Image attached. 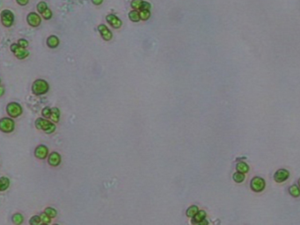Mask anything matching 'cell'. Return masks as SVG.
<instances>
[{
    "label": "cell",
    "instance_id": "1",
    "mask_svg": "<svg viewBox=\"0 0 300 225\" xmlns=\"http://www.w3.org/2000/svg\"><path fill=\"white\" fill-rule=\"evenodd\" d=\"M49 85L44 79L35 80L32 85V92L34 95H43L49 92Z\"/></svg>",
    "mask_w": 300,
    "mask_h": 225
},
{
    "label": "cell",
    "instance_id": "2",
    "mask_svg": "<svg viewBox=\"0 0 300 225\" xmlns=\"http://www.w3.org/2000/svg\"><path fill=\"white\" fill-rule=\"evenodd\" d=\"M35 127L38 129L44 131L46 134H52L56 130V125L53 123V121L46 120V118H38L35 120Z\"/></svg>",
    "mask_w": 300,
    "mask_h": 225
},
{
    "label": "cell",
    "instance_id": "3",
    "mask_svg": "<svg viewBox=\"0 0 300 225\" xmlns=\"http://www.w3.org/2000/svg\"><path fill=\"white\" fill-rule=\"evenodd\" d=\"M6 112L12 118H18L22 114V107L17 102H10L6 106Z\"/></svg>",
    "mask_w": 300,
    "mask_h": 225
},
{
    "label": "cell",
    "instance_id": "4",
    "mask_svg": "<svg viewBox=\"0 0 300 225\" xmlns=\"http://www.w3.org/2000/svg\"><path fill=\"white\" fill-rule=\"evenodd\" d=\"M11 51L14 54V55L18 58V59L23 60L26 58L29 55V52L26 50L25 48L20 47L18 43H13L11 45Z\"/></svg>",
    "mask_w": 300,
    "mask_h": 225
},
{
    "label": "cell",
    "instance_id": "5",
    "mask_svg": "<svg viewBox=\"0 0 300 225\" xmlns=\"http://www.w3.org/2000/svg\"><path fill=\"white\" fill-rule=\"evenodd\" d=\"M15 128V122L12 118H3L0 120V130L4 133H12Z\"/></svg>",
    "mask_w": 300,
    "mask_h": 225
},
{
    "label": "cell",
    "instance_id": "6",
    "mask_svg": "<svg viewBox=\"0 0 300 225\" xmlns=\"http://www.w3.org/2000/svg\"><path fill=\"white\" fill-rule=\"evenodd\" d=\"M1 22L6 27H11L14 22V15L10 10H3L1 12Z\"/></svg>",
    "mask_w": 300,
    "mask_h": 225
},
{
    "label": "cell",
    "instance_id": "7",
    "mask_svg": "<svg viewBox=\"0 0 300 225\" xmlns=\"http://www.w3.org/2000/svg\"><path fill=\"white\" fill-rule=\"evenodd\" d=\"M265 187V181L264 179H262L261 178L259 177H255L252 179L251 181V188L252 190H254L255 192H261L264 189Z\"/></svg>",
    "mask_w": 300,
    "mask_h": 225
},
{
    "label": "cell",
    "instance_id": "8",
    "mask_svg": "<svg viewBox=\"0 0 300 225\" xmlns=\"http://www.w3.org/2000/svg\"><path fill=\"white\" fill-rule=\"evenodd\" d=\"M26 20H27V23L33 27H39L41 25V19L40 15L36 13H28L27 17H26Z\"/></svg>",
    "mask_w": 300,
    "mask_h": 225
},
{
    "label": "cell",
    "instance_id": "9",
    "mask_svg": "<svg viewBox=\"0 0 300 225\" xmlns=\"http://www.w3.org/2000/svg\"><path fill=\"white\" fill-rule=\"evenodd\" d=\"M34 156L38 159H45L49 157V149L46 145L37 146L34 150Z\"/></svg>",
    "mask_w": 300,
    "mask_h": 225
},
{
    "label": "cell",
    "instance_id": "10",
    "mask_svg": "<svg viewBox=\"0 0 300 225\" xmlns=\"http://www.w3.org/2000/svg\"><path fill=\"white\" fill-rule=\"evenodd\" d=\"M98 30L103 40H106V41H109V40H112V38H113L112 32L109 30V28L107 27L106 25H104V24H100V25L98 27Z\"/></svg>",
    "mask_w": 300,
    "mask_h": 225
},
{
    "label": "cell",
    "instance_id": "11",
    "mask_svg": "<svg viewBox=\"0 0 300 225\" xmlns=\"http://www.w3.org/2000/svg\"><path fill=\"white\" fill-rule=\"evenodd\" d=\"M106 20H107V23H108L113 28H115V29L120 28V27H122V25H123L122 20H120L117 16H115V14H108V15H107Z\"/></svg>",
    "mask_w": 300,
    "mask_h": 225
},
{
    "label": "cell",
    "instance_id": "12",
    "mask_svg": "<svg viewBox=\"0 0 300 225\" xmlns=\"http://www.w3.org/2000/svg\"><path fill=\"white\" fill-rule=\"evenodd\" d=\"M62 158L58 152H51L48 157V163L49 166L56 167L61 164Z\"/></svg>",
    "mask_w": 300,
    "mask_h": 225
},
{
    "label": "cell",
    "instance_id": "13",
    "mask_svg": "<svg viewBox=\"0 0 300 225\" xmlns=\"http://www.w3.org/2000/svg\"><path fill=\"white\" fill-rule=\"evenodd\" d=\"M289 172H288L287 170H285V169H281V170H279V171H277V172H275V176H274V178H275V180L276 181V182H278V183H281V182H283V181H285L286 179L289 178Z\"/></svg>",
    "mask_w": 300,
    "mask_h": 225
},
{
    "label": "cell",
    "instance_id": "14",
    "mask_svg": "<svg viewBox=\"0 0 300 225\" xmlns=\"http://www.w3.org/2000/svg\"><path fill=\"white\" fill-rule=\"evenodd\" d=\"M59 39L56 35H50L47 39V45L50 48H56L59 45Z\"/></svg>",
    "mask_w": 300,
    "mask_h": 225
},
{
    "label": "cell",
    "instance_id": "15",
    "mask_svg": "<svg viewBox=\"0 0 300 225\" xmlns=\"http://www.w3.org/2000/svg\"><path fill=\"white\" fill-rule=\"evenodd\" d=\"M205 216H206V213L203 211V210L198 211V213L193 217L192 223H201L202 221L205 219Z\"/></svg>",
    "mask_w": 300,
    "mask_h": 225
},
{
    "label": "cell",
    "instance_id": "16",
    "mask_svg": "<svg viewBox=\"0 0 300 225\" xmlns=\"http://www.w3.org/2000/svg\"><path fill=\"white\" fill-rule=\"evenodd\" d=\"M51 116H50V120H52L54 123H57L59 122L60 120V110L57 107H53L51 108Z\"/></svg>",
    "mask_w": 300,
    "mask_h": 225
},
{
    "label": "cell",
    "instance_id": "17",
    "mask_svg": "<svg viewBox=\"0 0 300 225\" xmlns=\"http://www.w3.org/2000/svg\"><path fill=\"white\" fill-rule=\"evenodd\" d=\"M10 185V179L6 177H1L0 179V190L1 192L6 191Z\"/></svg>",
    "mask_w": 300,
    "mask_h": 225
},
{
    "label": "cell",
    "instance_id": "18",
    "mask_svg": "<svg viewBox=\"0 0 300 225\" xmlns=\"http://www.w3.org/2000/svg\"><path fill=\"white\" fill-rule=\"evenodd\" d=\"M129 18L133 22H139L141 20L140 12H138L137 10H132L131 12H130V13H129Z\"/></svg>",
    "mask_w": 300,
    "mask_h": 225
},
{
    "label": "cell",
    "instance_id": "19",
    "mask_svg": "<svg viewBox=\"0 0 300 225\" xmlns=\"http://www.w3.org/2000/svg\"><path fill=\"white\" fill-rule=\"evenodd\" d=\"M198 211H199V209H198V207H197V206L193 205V206H191V207H189V208L187 209L186 215H187V216H188V217H190V218H192V217H194L196 214L198 213Z\"/></svg>",
    "mask_w": 300,
    "mask_h": 225
},
{
    "label": "cell",
    "instance_id": "20",
    "mask_svg": "<svg viewBox=\"0 0 300 225\" xmlns=\"http://www.w3.org/2000/svg\"><path fill=\"white\" fill-rule=\"evenodd\" d=\"M12 220H13V223H14V224L20 225L23 223V221H24V217H23V215H22L21 214L17 213V214H14V215H13V219H12Z\"/></svg>",
    "mask_w": 300,
    "mask_h": 225
},
{
    "label": "cell",
    "instance_id": "21",
    "mask_svg": "<svg viewBox=\"0 0 300 225\" xmlns=\"http://www.w3.org/2000/svg\"><path fill=\"white\" fill-rule=\"evenodd\" d=\"M143 0H132L131 2V7L133 10H141V7H142V5H143Z\"/></svg>",
    "mask_w": 300,
    "mask_h": 225
},
{
    "label": "cell",
    "instance_id": "22",
    "mask_svg": "<svg viewBox=\"0 0 300 225\" xmlns=\"http://www.w3.org/2000/svg\"><path fill=\"white\" fill-rule=\"evenodd\" d=\"M44 212H45L46 214L50 217V218H55L56 216V215H57V212H56V210L55 209V208H51V207H48V208H45V210H44Z\"/></svg>",
    "mask_w": 300,
    "mask_h": 225
},
{
    "label": "cell",
    "instance_id": "23",
    "mask_svg": "<svg viewBox=\"0 0 300 225\" xmlns=\"http://www.w3.org/2000/svg\"><path fill=\"white\" fill-rule=\"evenodd\" d=\"M248 166L246 164V163H244V162H240V163H239L238 165H237V170H238V172H243V173H245V172H248Z\"/></svg>",
    "mask_w": 300,
    "mask_h": 225
},
{
    "label": "cell",
    "instance_id": "24",
    "mask_svg": "<svg viewBox=\"0 0 300 225\" xmlns=\"http://www.w3.org/2000/svg\"><path fill=\"white\" fill-rule=\"evenodd\" d=\"M233 179H234V181H236L237 183H241L242 181H244V179H245V175H244L243 172H236V173H234V175H233Z\"/></svg>",
    "mask_w": 300,
    "mask_h": 225
},
{
    "label": "cell",
    "instance_id": "25",
    "mask_svg": "<svg viewBox=\"0 0 300 225\" xmlns=\"http://www.w3.org/2000/svg\"><path fill=\"white\" fill-rule=\"evenodd\" d=\"M40 216H41V223H44V224H49V223H51V219L52 218H50L47 214H46L45 212H43V213H41V215H40Z\"/></svg>",
    "mask_w": 300,
    "mask_h": 225
},
{
    "label": "cell",
    "instance_id": "26",
    "mask_svg": "<svg viewBox=\"0 0 300 225\" xmlns=\"http://www.w3.org/2000/svg\"><path fill=\"white\" fill-rule=\"evenodd\" d=\"M150 10H141L140 11V18L141 20H147L150 19Z\"/></svg>",
    "mask_w": 300,
    "mask_h": 225
},
{
    "label": "cell",
    "instance_id": "27",
    "mask_svg": "<svg viewBox=\"0 0 300 225\" xmlns=\"http://www.w3.org/2000/svg\"><path fill=\"white\" fill-rule=\"evenodd\" d=\"M37 11H38V13H40L41 14L43 12H45L46 10L48 9V6H47V4H46L45 2H43V1H41V2H40V3H38V5H37Z\"/></svg>",
    "mask_w": 300,
    "mask_h": 225
},
{
    "label": "cell",
    "instance_id": "28",
    "mask_svg": "<svg viewBox=\"0 0 300 225\" xmlns=\"http://www.w3.org/2000/svg\"><path fill=\"white\" fill-rule=\"evenodd\" d=\"M290 193L292 196H294V197H298L300 195V190L298 189V186L293 185V186H290Z\"/></svg>",
    "mask_w": 300,
    "mask_h": 225
},
{
    "label": "cell",
    "instance_id": "29",
    "mask_svg": "<svg viewBox=\"0 0 300 225\" xmlns=\"http://www.w3.org/2000/svg\"><path fill=\"white\" fill-rule=\"evenodd\" d=\"M51 112H52L51 108H49V107L47 106V107H45V108L42 109V111H41V114H42V116H43L44 118H46V119H50Z\"/></svg>",
    "mask_w": 300,
    "mask_h": 225
},
{
    "label": "cell",
    "instance_id": "30",
    "mask_svg": "<svg viewBox=\"0 0 300 225\" xmlns=\"http://www.w3.org/2000/svg\"><path fill=\"white\" fill-rule=\"evenodd\" d=\"M41 223V219L40 215H33L29 221V223L31 225H38Z\"/></svg>",
    "mask_w": 300,
    "mask_h": 225
},
{
    "label": "cell",
    "instance_id": "31",
    "mask_svg": "<svg viewBox=\"0 0 300 225\" xmlns=\"http://www.w3.org/2000/svg\"><path fill=\"white\" fill-rule=\"evenodd\" d=\"M41 16H42V18L45 19V20H50V19L52 18V12H51V10H49V9L48 8L45 12H43V13H41Z\"/></svg>",
    "mask_w": 300,
    "mask_h": 225
},
{
    "label": "cell",
    "instance_id": "32",
    "mask_svg": "<svg viewBox=\"0 0 300 225\" xmlns=\"http://www.w3.org/2000/svg\"><path fill=\"white\" fill-rule=\"evenodd\" d=\"M18 44H19L20 47L26 48L28 47V45H29V42H28V40H26V39H20V40H18Z\"/></svg>",
    "mask_w": 300,
    "mask_h": 225
},
{
    "label": "cell",
    "instance_id": "33",
    "mask_svg": "<svg viewBox=\"0 0 300 225\" xmlns=\"http://www.w3.org/2000/svg\"><path fill=\"white\" fill-rule=\"evenodd\" d=\"M150 7H151V6H150V3H148L146 1H144L143 2V5H142V7H141V10H150Z\"/></svg>",
    "mask_w": 300,
    "mask_h": 225
},
{
    "label": "cell",
    "instance_id": "34",
    "mask_svg": "<svg viewBox=\"0 0 300 225\" xmlns=\"http://www.w3.org/2000/svg\"><path fill=\"white\" fill-rule=\"evenodd\" d=\"M16 2H17L20 6H26V5L28 4L29 0H16Z\"/></svg>",
    "mask_w": 300,
    "mask_h": 225
},
{
    "label": "cell",
    "instance_id": "35",
    "mask_svg": "<svg viewBox=\"0 0 300 225\" xmlns=\"http://www.w3.org/2000/svg\"><path fill=\"white\" fill-rule=\"evenodd\" d=\"M92 2L95 5V6H99L103 3V0H92Z\"/></svg>",
    "mask_w": 300,
    "mask_h": 225
},
{
    "label": "cell",
    "instance_id": "36",
    "mask_svg": "<svg viewBox=\"0 0 300 225\" xmlns=\"http://www.w3.org/2000/svg\"><path fill=\"white\" fill-rule=\"evenodd\" d=\"M5 93V88H4V86L1 85V93H0V96H3Z\"/></svg>",
    "mask_w": 300,
    "mask_h": 225
},
{
    "label": "cell",
    "instance_id": "37",
    "mask_svg": "<svg viewBox=\"0 0 300 225\" xmlns=\"http://www.w3.org/2000/svg\"><path fill=\"white\" fill-rule=\"evenodd\" d=\"M298 184H299V185H300V179H299V180H298Z\"/></svg>",
    "mask_w": 300,
    "mask_h": 225
}]
</instances>
